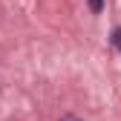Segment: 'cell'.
<instances>
[{
	"label": "cell",
	"mask_w": 121,
	"mask_h": 121,
	"mask_svg": "<svg viewBox=\"0 0 121 121\" xmlns=\"http://www.w3.org/2000/svg\"><path fill=\"white\" fill-rule=\"evenodd\" d=\"M110 40H112V46H115V49L121 52V29H115V32H112V38H110Z\"/></svg>",
	"instance_id": "obj_1"
},
{
	"label": "cell",
	"mask_w": 121,
	"mask_h": 121,
	"mask_svg": "<svg viewBox=\"0 0 121 121\" xmlns=\"http://www.w3.org/2000/svg\"><path fill=\"white\" fill-rule=\"evenodd\" d=\"M89 9H92V12L98 14V12L104 9V0H89Z\"/></svg>",
	"instance_id": "obj_2"
},
{
	"label": "cell",
	"mask_w": 121,
	"mask_h": 121,
	"mask_svg": "<svg viewBox=\"0 0 121 121\" xmlns=\"http://www.w3.org/2000/svg\"><path fill=\"white\" fill-rule=\"evenodd\" d=\"M60 121H81V118H78V115H64Z\"/></svg>",
	"instance_id": "obj_3"
}]
</instances>
